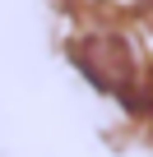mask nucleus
Segmentation results:
<instances>
[{
	"mask_svg": "<svg viewBox=\"0 0 153 157\" xmlns=\"http://www.w3.org/2000/svg\"><path fill=\"white\" fill-rule=\"evenodd\" d=\"M70 56L88 74V83L102 88L107 97L125 102L130 111L148 106L153 88H148V69H144V56L121 37V33H84L70 42Z\"/></svg>",
	"mask_w": 153,
	"mask_h": 157,
	"instance_id": "f257e3e1",
	"label": "nucleus"
}]
</instances>
